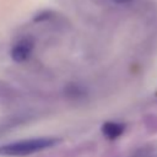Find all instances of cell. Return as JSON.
<instances>
[{
	"label": "cell",
	"instance_id": "1",
	"mask_svg": "<svg viewBox=\"0 0 157 157\" xmlns=\"http://www.w3.org/2000/svg\"><path fill=\"white\" fill-rule=\"evenodd\" d=\"M60 142H61V139L53 137V136L22 139V140H17V141H12V142L1 145L0 155L1 156H11V157L28 156V155H33V153L40 152L43 150L54 147Z\"/></svg>",
	"mask_w": 157,
	"mask_h": 157
},
{
	"label": "cell",
	"instance_id": "2",
	"mask_svg": "<svg viewBox=\"0 0 157 157\" xmlns=\"http://www.w3.org/2000/svg\"><path fill=\"white\" fill-rule=\"evenodd\" d=\"M22 93L10 83L0 80V109L10 110L22 103Z\"/></svg>",
	"mask_w": 157,
	"mask_h": 157
},
{
	"label": "cell",
	"instance_id": "3",
	"mask_svg": "<svg viewBox=\"0 0 157 157\" xmlns=\"http://www.w3.org/2000/svg\"><path fill=\"white\" fill-rule=\"evenodd\" d=\"M34 49V39L31 36H25L13 43L10 50V56L15 63L26 61Z\"/></svg>",
	"mask_w": 157,
	"mask_h": 157
},
{
	"label": "cell",
	"instance_id": "4",
	"mask_svg": "<svg viewBox=\"0 0 157 157\" xmlns=\"http://www.w3.org/2000/svg\"><path fill=\"white\" fill-rule=\"evenodd\" d=\"M124 130H125V125L119 121H105L101 128L103 136L107 137L108 140H114L119 137L124 132Z\"/></svg>",
	"mask_w": 157,
	"mask_h": 157
},
{
	"label": "cell",
	"instance_id": "5",
	"mask_svg": "<svg viewBox=\"0 0 157 157\" xmlns=\"http://www.w3.org/2000/svg\"><path fill=\"white\" fill-rule=\"evenodd\" d=\"M85 93L86 92L83 91V88L76 83H70L65 88V94L71 99H80L82 96H85Z\"/></svg>",
	"mask_w": 157,
	"mask_h": 157
},
{
	"label": "cell",
	"instance_id": "6",
	"mask_svg": "<svg viewBox=\"0 0 157 157\" xmlns=\"http://www.w3.org/2000/svg\"><path fill=\"white\" fill-rule=\"evenodd\" d=\"M110 1L114 2V4H126V2H129L131 0H110Z\"/></svg>",
	"mask_w": 157,
	"mask_h": 157
}]
</instances>
